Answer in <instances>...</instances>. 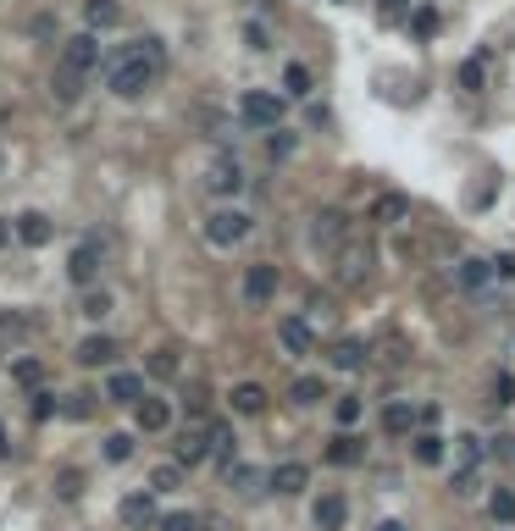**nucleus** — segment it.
<instances>
[{
  "mask_svg": "<svg viewBox=\"0 0 515 531\" xmlns=\"http://www.w3.org/2000/svg\"><path fill=\"white\" fill-rule=\"evenodd\" d=\"M161 67H167V50H161V39H139V45H122L117 56L106 61V89L117 100H139L150 83L161 78Z\"/></svg>",
  "mask_w": 515,
  "mask_h": 531,
  "instance_id": "obj_1",
  "label": "nucleus"
},
{
  "mask_svg": "<svg viewBox=\"0 0 515 531\" xmlns=\"http://www.w3.org/2000/svg\"><path fill=\"white\" fill-rule=\"evenodd\" d=\"M205 238H211L216 249H233V244H244V238H250V216H244L239 205H222V211H211V216H205Z\"/></svg>",
  "mask_w": 515,
  "mask_h": 531,
  "instance_id": "obj_2",
  "label": "nucleus"
},
{
  "mask_svg": "<svg viewBox=\"0 0 515 531\" xmlns=\"http://www.w3.org/2000/svg\"><path fill=\"white\" fill-rule=\"evenodd\" d=\"M244 183H250V177H244V166L233 161V155H216V161L205 166V189H211L216 200H233V194H239Z\"/></svg>",
  "mask_w": 515,
  "mask_h": 531,
  "instance_id": "obj_3",
  "label": "nucleus"
},
{
  "mask_svg": "<svg viewBox=\"0 0 515 531\" xmlns=\"http://www.w3.org/2000/svg\"><path fill=\"white\" fill-rule=\"evenodd\" d=\"M239 117L250 122V128H277V122H283V95H266V89H250V95L239 100Z\"/></svg>",
  "mask_w": 515,
  "mask_h": 531,
  "instance_id": "obj_4",
  "label": "nucleus"
},
{
  "mask_svg": "<svg viewBox=\"0 0 515 531\" xmlns=\"http://www.w3.org/2000/svg\"><path fill=\"white\" fill-rule=\"evenodd\" d=\"M100 266H106V249H100L95 238H84V244H78V249L67 255V277H72L78 288H89V283H95V277H100Z\"/></svg>",
  "mask_w": 515,
  "mask_h": 531,
  "instance_id": "obj_5",
  "label": "nucleus"
},
{
  "mask_svg": "<svg viewBox=\"0 0 515 531\" xmlns=\"http://www.w3.org/2000/svg\"><path fill=\"white\" fill-rule=\"evenodd\" d=\"M61 67L78 72V78H84V72H95L100 67V39L95 34H72L67 45H61Z\"/></svg>",
  "mask_w": 515,
  "mask_h": 531,
  "instance_id": "obj_6",
  "label": "nucleus"
},
{
  "mask_svg": "<svg viewBox=\"0 0 515 531\" xmlns=\"http://www.w3.org/2000/svg\"><path fill=\"white\" fill-rule=\"evenodd\" d=\"M205 454H211V421L194 415V421L183 426V437H178V471H183V465H200Z\"/></svg>",
  "mask_w": 515,
  "mask_h": 531,
  "instance_id": "obj_7",
  "label": "nucleus"
},
{
  "mask_svg": "<svg viewBox=\"0 0 515 531\" xmlns=\"http://www.w3.org/2000/svg\"><path fill=\"white\" fill-rule=\"evenodd\" d=\"M311 238H316V249L338 255V249L349 244V222H344V211H322V216L311 222Z\"/></svg>",
  "mask_w": 515,
  "mask_h": 531,
  "instance_id": "obj_8",
  "label": "nucleus"
},
{
  "mask_svg": "<svg viewBox=\"0 0 515 531\" xmlns=\"http://www.w3.org/2000/svg\"><path fill=\"white\" fill-rule=\"evenodd\" d=\"M277 343H283L288 354H311L316 349V332H311V321H305V316H283V321H277Z\"/></svg>",
  "mask_w": 515,
  "mask_h": 531,
  "instance_id": "obj_9",
  "label": "nucleus"
},
{
  "mask_svg": "<svg viewBox=\"0 0 515 531\" xmlns=\"http://www.w3.org/2000/svg\"><path fill=\"white\" fill-rule=\"evenodd\" d=\"M366 272H372V249H360V244L338 249V283H344V288L366 283Z\"/></svg>",
  "mask_w": 515,
  "mask_h": 531,
  "instance_id": "obj_10",
  "label": "nucleus"
},
{
  "mask_svg": "<svg viewBox=\"0 0 515 531\" xmlns=\"http://www.w3.org/2000/svg\"><path fill=\"white\" fill-rule=\"evenodd\" d=\"M244 299H250V305H272L277 299V266H250V272H244Z\"/></svg>",
  "mask_w": 515,
  "mask_h": 531,
  "instance_id": "obj_11",
  "label": "nucleus"
},
{
  "mask_svg": "<svg viewBox=\"0 0 515 531\" xmlns=\"http://www.w3.org/2000/svg\"><path fill=\"white\" fill-rule=\"evenodd\" d=\"M12 233L23 238L28 249H45L56 227H50V216H45V211H23V216H17V222H12Z\"/></svg>",
  "mask_w": 515,
  "mask_h": 531,
  "instance_id": "obj_12",
  "label": "nucleus"
},
{
  "mask_svg": "<svg viewBox=\"0 0 515 531\" xmlns=\"http://www.w3.org/2000/svg\"><path fill=\"white\" fill-rule=\"evenodd\" d=\"M266 482H272L283 498H294V493H305V487H311V465H300V460H283L272 476H266Z\"/></svg>",
  "mask_w": 515,
  "mask_h": 531,
  "instance_id": "obj_13",
  "label": "nucleus"
},
{
  "mask_svg": "<svg viewBox=\"0 0 515 531\" xmlns=\"http://www.w3.org/2000/svg\"><path fill=\"white\" fill-rule=\"evenodd\" d=\"M311 520H316V531H344L349 504L338 493H322V498H316V509H311Z\"/></svg>",
  "mask_w": 515,
  "mask_h": 531,
  "instance_id": "obj_14",
  "label": "nucleus"
},
{
  "mask_svg": "<svg viewBox=\"0 0 515 531\" xmlns=\"http://www.w3.org/2000/svg\"><path fill=\"white\" fill-rule=\"evenodd\" d=\"M133 421H139V432H167L172 410H167V399H150V393H144V399L133 404Z\"/></svg>",
  "mask_w": 515,
  "mask_h": 531,
  "instance_id": "obj_15",
  "label": "nucleus"
},
{
  "mask_svg": "<svg viewBox=\"0 0 515 531\" xmlns=\"http://www.w3.org/2000/svg\"><path fill=\"white\" fill-rule=\"evenodd\" d=\"M117 515H122V526H156V520H161L156 515V498H150V493H128Z\"/></svg>",
  "mask_w": 515,
  "mask_h": 531,
  "instance_id": "obj_16",
  "label": "nucleus"
},
{
  "mask_svg": "<svg viewBox=\"0 0 515 531\" xmlns=\"http://www.w3.org/2000/svg\"><path fill=\"white\" fill-rule=\"evenodd\" d=\"M72 360H78V366H111V360H117V343H111L106 332H95V338L78 343V354H72Z\"/></svg>",
  "mask_w": 515,
  "mask_h": 531,
  "instance_id": "obj_17",
  "label": "nucleus"
},
{
  "mask_svg": "<svg viewBox=\"0 0 515 531\" xmlns=\"http://www.w3.org/2000/svg\"><path fill=\"white\" fill-rule=\"evenodd\" d=\"M106 399H117V404H139V399H144V377H133V371H111Z\"/></svg>",
  "mask_w": 515,
  "mask_h": 531,
  "instance_id": "obj_18",
  "label": "nucleus"
},
{
  "mask_svg": "<svg viewBox=\"0 0 515 531\" xmlns=\"http://www.w3.org/2000/svg\"><path fill=\"white\" fill-rule=\"evenodd\" d=\"M327 460H333V465H360V460H366V443H360L355 432H338L333 443H327Z\"/></svg>",
  "mask_w": 515,
  "mask_h": 531,
  "instance_id": "obj_19",
  "label": "nucleus"
},
{
  "mask_svg": "<svg viewBox=\"0 0 515 531\" xmlns=\"http://www.w3.org/2000/svg\"><path fill=\"white\" fill-rule=\"evenodd\" d=\"M228 399H233V415H261L266 410V388H261V382H239Z\"/></svg>",
  "mask_w": 515,
  "mask_h": 531,
  "instance_id": "obj_20",
  "label": "nucleus"
},
{
  "mask_svg": "<svg viewBox=\"0 0 515 531\" xmlns=\"http://www.w3.org/2000/svg\"><path fill=\"white\" fill-rule=\"evenodd\" d=\"M228 487L239 498H255L266 487V471H255V465H228Z\"/></svg>",
  "mask_w": 515,
  "mask_h": 531,
  "instance_id": "obj_21",
  "label": "nucleus"
},
{
  "mask_svg": "<svg viewBox=\"0 0 515 531\" xmlns=\"http://www.w3.org/2000/svg\"><path fill=\"white\" fill-rule=\"evenodd\" d=\"M410 454H416V465H444V437H438V432H416V437H410Z\"/></svg>",
  "mask_w": 515,
  "mask_h": 531,
  "instance_id": "obj_22",
  "label": "nucleus"
},
{
  "mask_svg": "<svg viewBox=\"0 0 515 531\" xmlns=\"http://www.w3.org/2000/svg\"><path fill=\"white\" fill-rule=\"evenodd\" d=\"M410 216V200L405 194H383V200L372 205V222H383V227H399Z\"/></svg>",
  "mask_w": 515,
  "mask_h": 531,
  "instance_id": "obj_23",
  "label": "nucleus"
},
{
  "mask_svg": "<svg viewBox=\"0 0 515 531\" xmlns=\"http://www.w3.org/2000/svg\"><path fill=\"white\" fill-rule=\"evenodd\" d=\"M333 366L338 371H360V366H366V343H360V338H338L333 343Z\"/></svg>",
  "mask_w": 515,
  "mask_h": 531,
  "instance_id": "obj_24",
  "label": "nucleus"
},
{
  "mask_svg": "<svg viewBox=\"0 0 515 531\" xmlns=\"http://www.w3.org/2000/svg\"><path fill=\"white\" fill-rule=\"evenodd\" d=\"M455 471H482V437L471 432L455 437Z\"/></svg>",
  "mask_w": 515,
  "mask_h": 531,
  "instance_id": "obj_25",
  "label": "nucleus"
},
{
  "mask_svg": "<svg viewBox=\"0 0 515 531\" xmlns=\"http://www.w3.org/2000/svg\"><path fill=\"white\" fill-rule=\"evenodd\" d=\"M50 95H56L61 106H72V100L84 95V78H78V72H67V67H56V78H50Z\"/></svg>",
  "mask_w": 515,
  "mask_h": 531,
  "instance_id": "obj_26",
  "label": "nucleus"
},
{
  "mask_svg": "<svg viewBox=\"0 0 515 531\" xmlns=\"http://www.w3.org/2000/svg\"><path fill=\"white\" fill-rule=\"evenodd\" d=\"M84 17H89V28H117L122 23V6H117V0H89Z\"/></svg>",
  "mask_w": 515,
  "mask_h": 531,
  "instance_id": "obj_27",
  "label": "nucleus"
},
{
  "mask_svg": "<svg viewBox=\"0 0 515 531\" xmlns=\"http://www.w3.org/2000/svg\"><path fill=\"white\" fill-rule=\"evenodd\" d=\"M288 399H294V404H322L327 399V382L322 377H300L294 388H288Z\"/></svg>",
  "mask_w": 515,
  "mask_h": 531,
  "instance_id": "obj_28",
  "label": "nucleus"
},
{
  "mask_svg": "<svg viewBox=\"0 0 515 531\" xmlns=\"http://www.w3.org/2000/svg\"><path fill=\"white\" fill-rule=\"evenodd\" d=\"M410 426H416V415H410V404H388V410H383V432H388V437H405Z\"/></svg>",
  "mask_w": 515,
  "mask_h": 531,
  "instance_id": "obj_29",
  "label": "nucleus"
},
{
  "mask_svg": "<svg viewBox=\"0 0 515 531\" xmlns=\"http://www.w3.org/2000/svg\"><path fill=\"white\" fill-rule=\"evenodd\" d=\"M488 515L499 520V526H515V493L510 487H499V493L488 498Z\"/></svg>",
  "mask_w": 515,
  "mask_h": 531,
  "instance_id": "obj_30",
  "label": "nucleus"
},
{
  "mask_svg": "<svg viewBox=\"0 0 515 531\" xmlns=\"http://www.w3.org/2000/svg\"><path fill=\"white\" fill-rule=\"evenodd\" d=\"M460 288H482V283H488V277H493V266H488V260H460Z\"/></svg>",
  "mask_w": 515,
  "mask_h": 531,
  "instance_id": "obj_31",
  "label": "nucleus"
},
{
  "mask_svg": "<svg viewBox=\"0 0 515 531\" xmlns=\"http://www.w3.org/2000/svg\"><path fill=\"white\" fill-rule=\"evenodd\" d=\"M178 487H183L178 465H156V471H150V493H178Z\"/></svg>",
  "mask_w": 515,
  "mask_h": 531,
  "instance_id": "obj_32",
  "label": "nucleus"
},
{
  "mask_svg": "<svg viewBox=\"0 0 515 531\" xmlns=\"http://www.w3.org/2000/svg\"><path fill=\"white\" fill-rule=\"evenodd\" d=\"M106 310H111V294H106V288H89V294L78 299V316H89V321H100Z\"/></svg>",
  "mask_w": 515,
  "mask_h": 531,
  "instance_id": "obj_33",
  "label": "nucleus"
},
{
  "mask_svg": "<svg viewBox=\"0 0 515 531\" xmlns=\"http://www.w3.org/2000/svg\"><path fill=\"white\" fill-rule=\"evenodd\" d=\"M283 89H288V95H294V100H305V95H311V72H305L300 61H294V67L283 72Z\"/></svg>",
  "mask_w": 515,
  "mask_h": 531,
  "instance_id": "obj_34",
  "label": "nucleus"
},
{
  "mask_svg": "<svg viewBox=\"0 0 515 531\" xmlns=\"http://www.w3.org/2000/svg\"><path fill=\"white\" fill-rule=\"evenodd\" d=\"M150 377L172 382V377H178V354H172V349H156V354H150Z\"/></svg>",
  "mask_w": 515,
  "mask_h": 531,
  "instance_id": "obj_35",
  "label": "nucleus"
},
{
  "mask_svg": "<svg viewBox=\"0 0 515 531\" xmlns=\"http://www.w3.org/2000/svg\"><path fill=\"white\" fill-rule=\"evenodd\" d=\"M156 526H161V531H200L205 520H200V515H189V509H178V515H161Z\"/></svg>",
  "mask_w": 515,
  "mask_h": 531,
  "instance_id": "obj_36",
  "label": "nucleus"
},
{
  "mask_svg": "<svg viewBox=\"0 0 515 531\" xmlns=\"http://www.w3.org/2000/svg\"><path fill=\"white\" fill-rule=\"evenodd\" d=\"M12 377L23 382V388H39V382H45V366H39V360H17Z\"/></svg>",
  "mask_w": 515,
  "mask_h": 531,
  "instance_id": "obj_37",
  "label": "nucleus"
},
{
  "mask_svg": "<svg viewBox=\"0 0 515 531\" xmlns=\"http://www.w3.org/2000/svg\"><path fill=\"white\" fill-rule=\"evenodd\" d=\"M128 454H133V437H128V432H111V437H106V460L122 465Z\"/></svg>",
  "mask_w": 515,
  "mask_h": 531,
  "instance_id": "obj_38",
  "label": "nucleus"
},
{
  "mask_svg": "<svg viewBox=\"0 0 515 531\" xmlns=\"http://www.w3.org/2000/svg\"><path fill=\"white\" fill-rule=\"evenodd\" d=\"M504 404H515V377H510V371L493 377V410H504Z\"/></svg>",
  "mask_w": 515,
  "mask_h": 531,
  "instance_id": "obj_39",
  "label": "nucleus"
},
{
  "mask_svg": "<svg viewBox=\"0 0 515 531\" xmlns=\"http://www.w3.org/2000/svg\"><path fill=\"white\" fill-rule=\"evenodd\" d=\"M89 410H95V393H67V404H61V415H72V421H84Z\"/></svg>",
  "mask_w": 515,
  "mask_h": 531,
  "instance_id": "obj_40",
  "label": "nucleus"
},
{
  "mask_svg": "<svg viewBox=\"0 0 515 531\" xmlns=\"http://www.w3.org/2000/svg\"><path fill=\"white\" fill-rule=\"evenodd\" d=\"M56 493H61V498H78V493H84V476H78V471H61V476H56Z\"/></svg>",
  "mask_w": 515,
  "mask_h": 531,
  "instance_id": "obj_41",
  "label": "nucleus"
},
{
  "mask_svg": "<svg viewBox=\"0 0 515 531\" xmlns=\"http://www.w3.org/2000/svg\"><path fill=\"white\" fill-rule=\"evenodd\" d=\"M360 421V399H338V426H355Z\"/></svg>",
  "mask_w": 515,
  "mask_h": 531,
  "instance_id": "obj_42",
  "label": "nucleus"
},
{
  "mask_svg": "<svg viewBox=\"0 0 515 531\" xmlns=\"http://www.w3.org/2000/svg\"><path fill=\"white\" fill-rule=\"evenodd\" d=\"M460 83H466V89H482V61H466V67H460Z\"/></svg>",
  "mask_w": 515,
  "mask_h": 531,
  "instance_id": "obj_43",
  "label": "nucleus"
},
{
  "mask_svg": "<svg viewBox=\"0 0 515 531\" xmlns=\"http://www.w3.org/2000/svg\"><path fill=\"white\" fill-rule=\"evenodd\" d=\"M377 531H405V520H377Z\"/></svg>",
  "mask_w": 515,
  "mask_h": 531,
  "instance_id": "obj_44",
  "label": "nucleus"
},
{
  "mask_svg": "<svg viewBox=\"0 0 515 531\" xmlns=\"http://www.w3.org/2000/svg\"><path fill=\"white\" fill-rule=\"evenodd\" d=\"M6 238H12V222H6V216H0V249H6Z\"/></svg>",
  "mask_w": 515,
  "mask_h": 531,
  "instance_id": "obj_45",
  "label": "nucleus"
},
{
  "mask_svg": "<svg viewBox=\"0 0 515 531\" xmlns=\"http://www.w3.org/2000/svg\"><path fill=\"white\" fill-rule=\"evenodd\" d=\"M383 6H394V12H399V6H410V0H383Z\"/></svg>",
  "mask_w": 515,
  "mask_h": 531,
  "instance_id": "obj_46",
  "label": "nucleus"
},
{
  "mask_svg": "<svg viewBox=\"0 0 515 531\" xmlns=\"http://www.w3.org/2000/svg\"><path fill=\"white\" fill-rule=\"evenodd\" d=\"M0 454H6V426H0Z\"/></svg>",
  "mask_w": 515,
  "mask_h": 531,
  "instance_id": "obj_47",
  "label": "nucleus"
}]
</instances>
